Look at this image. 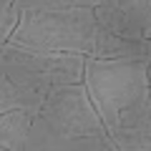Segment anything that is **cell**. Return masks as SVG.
I'll return each mask as SVG.
<instances>
[{
	"label": "cell",
	"instance_id": "cell-1",
	"mask_svg": "<svg viewBox=\"0 0 151 151\" xmlns=\"http://www.w3.org/2000/svg\"><path fill=\"white\" fill-rule=\"evenodd\" d=\"M86 88L111 139L129 134L146 119L149 108V60L86 58Z\"/></svg>",
	"mask_w": 151,
	"mask_h": 151
},
{
	"label": "cell",
	"instance_id": "cell-2",
	"mask_svg": "<svg viewBox=\"0 0 151 151\" xmlns=\"http://www.w3.org/2000/svg\"><path fill=\"white\" fill-rule=\"evenodd\" d=\"M8 45L33 53L91 55L96 45L93 10H20V25Z\"/></svg>",
	"mask_w": 151,
	"mask_h": 151
},
{
	"label": "cell",
	"instance_id": "cell-3",
	"mask_svg": "<svg viewBox=\"0 0 151 151\" xmlns=\"http://www.w3.org/2000/svg\"><path fill=\"white\" fill-rule=\"evenodd\" d=\"M86 58L78 53H33L5 43L0 48V73L23 88L48 93L55 86L86 81Z\"/></svg>",
	"mask_w": 151,
	"mask_h": 151
},
{
	"label": "cell",
	"instance_id": "cell-4",
	"mask_svg": "<svg viewBox=\"0 0 151 151\" xmlns=\"http://www.w3.org/2000/svg\"><path fill=\"white\" fill-rule=\"evenodd\" d=\"M48 126L65 134L81 136H111L106 124L101 121L86 83L76 86H55L45 93L43 111L38 113Z\"/></svg>",
	"mask_w": 151,
	"mask_h": 151
},
{
	"label": "cell",
	"instance_id": "cell-5",
	"mask_svg": "<svg viewBox=\"0 0 151 151\" xmlns=\"http://www.w3.org/2000/svg\"><path fill=\"white\" fill-rule=\"evenodd\" d=\"M96 28L124 40H151V0H103L93 10Z\"/></svg>",
	"mask_w": 151,
	"mask_h": 151
},
{
	"label": "cell",
	"instance_id": "cell-6",
	"mask_svg": "<svg viewBox=\"0 0 151 151\" xmlns=\"http://www.w3.org/2000/svg\"><path fill=\"white\" fill-rule=\"evenodd\" d=\"M23 151H119V146L111 136L65 134L48 126L40 116H35Z\"/></svg>",
	"mask_w": 151,
	"mask_h": 151
},
{
	"label": "cell",
	"instance_id": "cell-7",
	"mask_svg": "<svg viewBox=\"0 0 151 151\" xmlns=\"http://www.w3.org/2000/svg\"><path fill=\"white\" fill-rule=\"evenodd\" d=\"M88 58L96 60H136L149 58V43H136V40H124L119 35H111L108 30L96 28V45Z\"/></svg>",
	"mask_w": 151,
	"mask_h": 151
},
{
	"label": "cell",
	"instance_id": "cell-8",
	"mask_svg": "<svg viewBox=\"0 0 151 151\" xmlns=\"http://www.w3.org/2000/svg\"><path fill=\"white\" fill-rule=\"evenodd\" d=\"M45 103V93L40 91H30V88H23L18 83H13L8 76L0 73V111H28L33 116L43 111Z\"/></svg>",
	"mask_w": 151,
	"mask_h": 151
},
{
	"label": "cell",
	"instance_id": "cell-9",
	"mask_svg": "<svg viewBox=\"0 0 151 151\" xmlns=\"http://www.w3.org/2000/svg\"><path fill=\"white\" fill-rule=\"evenodd\" d=\"M35 116L28 111H8L0 113V149L23 151L25 139L33 129Z\"/></svg>",
	"mask_w": 151,
	"mask_h": 151
},
{
	"label": "cell",
	"instance_id": "cell-10",
	"mask_svg": "<svg viewBox=\"0 0 151 151\" xmlns=\"http://www.w3.org/2000/svg\"><path fill=\"white\" fill-rule=\"evenodd\" d=\"M18 25H20V10L15 8L13 0H3V5H0V40H3V45L13 38Z\"/></svg>",
	"mask_w": 151,
	"mask_h": 151
},
{
	"label": "cell",
	"instance_id": "cell-11",
	"mask_svg": "<svg viewBox=\"0 0 151 151\" xmlns=\"http://www.w3.org/2000/svg\"><path fill=\"white\" fill-rule=\"evenodd\" d=\"M146 60H149V81H151V40H149V58Z\"/></svg>",
	"mask_w": 151,
	"mask_h": 151
},
{
	"label": "cell",
	"instance_id": "cell-12",
	"mask_svg": "<svg viewBox=\"0 0 151 151\" xmlns=\"http://www.w3.org/2000/svg\"><path fill=\"white\" fill-rule=\"evenodd\" d=\"M146 119L151 121V93H149V108H146Z\"/></svg>",
	"mask_w": 151,
	"mask_h": 151
},
{
	"label": "cell",
	"instance_id": "cell-13",
	"mask_svg": "<svg viewBox=\"0 0 151 151\" xmlns=\"http://www.w3.org/2000/svg\"><path fill=\"white\" fill-rule=\"evenodd\" d=\"M3 151H8V149H3Z\"/></svg>",
	"mask_w": 151,
	"mask_h": 151
}]
</instances>
